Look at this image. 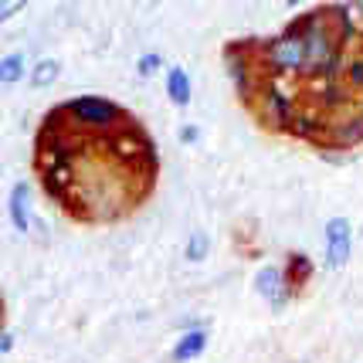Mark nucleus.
I'll return each instance as SVG.
<instances>
[{"label":"nucleus","instance_id":"2eb2a0df","mask_svg":"<svg viewBox=\"0 0 363 363\" xmlns=\"http://www.w3.org/2000/svg\"><path fill=\"white\" fill-rule=\"evenodd\" d=\"M207 255H211V235L207 231H194L187 238V245H184V262L187 265H201V262H207Z\"/></svg>","mask_w":363,"mask_h":363},{"label":"nucleus","instance_id":"f257e3e1","mask_svg":"<svg viewBox=\"0 0 363 363\" xmlns=\"http://www.w3.org/2000/svg\"><path fill=\"white\" fill-rule=\"evenodd\" d=\"M262 41L258 38H245V41H231V45L224 48V68H228V79L235 85L238 99L255 109V99H258V89L265 85V72H262V65H258V48Z\"/></svg>","mask_w":363,"mask_h":363},{"label":"nucleus","instance_id":"f8f14e48","mask_svg":"<svg viewBox=\"0 0 363 363\" xmlns=\"http://www.w3.org/2000/svg\"><path fill=\"white\" fill-rule=\"evenodd\" d=\"M313 85H316V95H319V102H316L319 112H343L350 106V89L340 79L313 82Z\"/></svg>","mask_w":363,"mask_h":363},{"label":"nucleus","instance_id":"a211bd4d","mask_svg":"<svg viewBox=\"0 0 363 363\" xmlns=\"http://www.w3.org/2000/svg\"><path fill=\"white\" fill-rule=\"evenodd\" d=\"M160 72H167L163 51H143L140 58H136V75H140V79H157Z\"/></svg>","mask_w":363,"mask_h":363},{"label":"nucleus","instance_id":"4be33fe9","mask_svg":"<svg viewBox=\"0 0 363 363\" xmlns=\"http://www.w3.org/2000/svg\"><path fill=\"white\" fill-rule=\"evenodd\" d=\"M11 350H14V333L0 330V357H4V353H11Z\"/></svg>","mask_w":363,"mask_h":363},{"label":"nucleus","instance_id":"7ed1b4c3","mask_svg":"<svg viewBox=\"0 0 363 363\" xmlns=\"http://www.w3.org/2000/svg\"><path fill=\"white\" fill-rule=\"evenodd\" d=\"M255 109H258L262 126L275 129V133H289V123L299 112V102H296V95L289 92L282 82L265 79V85L258 89V99H255Z\"/></svg>","mask_w":363,"mask_h":363},{"label":"nucleus","instance_id":"b1692460","mask_svg":"<svg viewBox=\"0 0 363 363\" xmlns=\"http://www.w3.org/2000/svg\"><path fill=\"white\" fill-rule=\"evenodd\" d=\"M0 330H4V296H0Z\"/></svg>","mask_w":363,"mask_h":363},{"label":"nucleus","instance_id":"a878e982","mask_svg":"<svg viewBox=\"0 0 363 363\" xmlns=\"http://www.w3.org/2000/svg\"><path fill=\"white\" fill-rule=\"evenodd\" d=\"M360 238H363V224H360Z\"/></svg>","mask_w":363,"mask_h":363},{"label":"nucleus","instance_id":"423d86ee","mask_svg":"<svg viewBox=\"0 0 363 363\" xmlns=\"http://www.w3.org/2000/svg\"><path fill=\"white\" fill-rule=\"evenodd\" d=\"M326 143L336 146V150H347V153H353L357 146H363V116L360 112H340V116H333Z\"/></svg>","mask_w":363,"mask_h":363},{"label":"nucleus","instance_id":"6ab92c4d","mask_svg":"<svg viewBox=\"0 0 363 363\" xmlns=\"http://www.w3.org/2000/svg\"><path fill=\"white\" fill-rule=\"evenodd\" d=\"M316 153H319V160H323V163H330V167H347L350 157H353V153H347V150H336V146H330V143H319Z\"/></svg>","mask_w":363,"mask_h":363},{"label":"nucleus","instance_id":"aec40b11","mask_svg":"<svg viewBox=\"0 0 363 363\" xmlns=\"http://www.w3.org/2000/svg\"><path fill=\"white\" fill-rule=\"evenodd\" d=\"M201 140H204V133H201L197 123H184V126L177 129V143H180V146H197Z\"/></svg>","mask_w":363,"mask_h":363},{"label":"nucleus","instance_id":"9b49d317","mask_svg":"<svg viewBox=\"0 0 363 363\" xmlns=\"http://www.w3.org/2000/svg\"><path fill=\"white\" fill-rule=\"evenodd\" d=\"M7 214H11V224H14L17 235L31 231V187L28 184H14L11 201H7Z\"/></svg>","mask_w":363,"mask_h":363},{"label":"nucleus","instance_id":"0eeeda50","mask_svg":"<svg viewBox=\"0 0 363 363\" xmlns=\"http://www.w3.org/2000/svg\"><path fill=\"white\" fill-rule=\"evenodd\" d=\"M326 133H330V116L319 112L316 106H299L285 136H299V140H309L319 146V143H326Z\"/></svg>","mask_w":363,"mask_h":363},{"label":"nucleus","instance_id":"dca6fc26","mask_svg":"<svg viewBox=\"0 0 363 363\" xmlns=\"http://www.w3.org/2000/svg\"><path fill=\"white\" fill-rule=\"evenodd\" d=\"M340 82L350 89V95H353V92L363 95V51H357L353 58H347V62H343V75H340Z\"/></svg>","mask_w":363,"mask_h":363},{"label":"nucleus","instance_id":"4468645a","mask_svg":"<svg viewBox=\"0 0 363 363\" xmlns=\"http://www.w3.org/2000/svg\"><path fill=\"white\" fill-rule=\"evenodd\" d=\"M24 72H28L24 51H11V55L0 58V85H14V82H21L24 79Z\"/></svg>","mask_w":363,"mask_h":363},{"label":"nucleus","instance_id":"393cba45","mask_svg":"<svg viewBox=\"0 0 363 363\" xmlns=\"http://www.w3.org/2000/svg\"><path fill=\"white\" fill-rule=\"evenodd\" d=\"M292 363H309V360H292Z\"/></svg>","mask_w":363,"mask_h":363},{"label":"nucleus","instance_id":"20e7f679","mask_svg":"<svg viewBox=\"0 0 363 363\" xmlns=\"http://www.w3.org/2000/svg\"><path fill=\"white\" fill-rule=\"evenodd\" d=\"M353 258V224L350 218L336 214L323 224V269L340 272L350 265Z\"/></svg>","mask_w":363,"mask_h":363},{"label":"nucleus","instance_id":"1a4fd4ad","mask_svg":"<svg viewBox=\"0 0 363 363\" xmlns=\"http://www.w3.org/2000/svg\"><path fill=\"white\" fill-rule=\"evenodd\" d=\"M282 269V279H285V285L299 296L302 289L309 285V279L316 275V265H313V258L306 252H289L285 255V265H279Z\"/></svg>","mask_w":363,"mask_h":363},{"label":"nucleus","instance_id":"39448f33","mask_svg":"<svg viewBox=\"0 0 363 363\" xmlns=\"http://www.w3.org/2000/svg\"><path fill=\"white\" fill-rule=\"evenodd\" d=\"M252 289H255V296H262V299L269 302L272 313H282L285 306L296 299V292L285 285L282 269H279V265H262V269L255 272Z\"/></svg>","mask_w":363,"mask_h":363},{"label":"nucleus","instance_id":"f3484780","mask_svg":"<svg viewBox=\"0 0 363 363\" xmlns=\"http://www.w3.org/2000/svg\"><path fill=\"white\" fill-rule=\"evenodd\" d=\"M316 21H319V7H313V11H306V14H299V17H292L289 24H285V31H282V38H292V41H302L306 34L316 28Z\"/></svg>","mask_w":363,"mask_h":363},{"label":"nucleus","instance_id":"412c9836","mask_svg":"<svg viewBox=\"0 0 363 363\" xmlns=\"http://www.w3.org/2000/svg\"><path fill=\"white\" fill-rule=\"evenodd\" d=\"M24 7H28L24 0H0V24H4V21H11V17H17Z\"/></svg>","mask_w":363,"mask_h":363},{"label":"nucleus","instance_id":"6e6552de","mask_svg":"<svg viewBox=\"0 0 363 363\" xmlns=\"http://www.w3.org/2000/svg\"><path fill=\"white\" fill-rule=\"evenodd\" d=\"M163 75H167V79H163V89H167L170 106H174V109H187L190 102H194V79H190V72L184 65H167Z\"/></svg>","mask_w":363,"mask_h":363},{"label":"nucleus","instance_id":"f03ea898","mask_svg":"<svg viewBox=\"0 0 363 363\" xmlns=\"http://www.w3.org/2000/svg\"><path fill=\"white\" fill-rule=\"evenodd\" d=\"M58 109L65 112V119L72 123V129H102L112 133L116 126H126L129 112L112 102L106 95H75V99H65Z\"/></svg>","mask_w":363,"mask_h":363},{"label":"nucleus","instance_id":"bb28decb","mask_svg":"<svg viewBox=\"0 0 363 363\" xmlns=\"http://www.w3.org/2000/svg\"><path fill=\"white\" fill-rule=\"evenodd\" d=\"M360 116H363V102H360Z\"/></svg>","mask_w":363,"mask_h":363},{"label":"nucleus","instance_id":"5701e85b","mask_svg":"<svg viewBox=\"0 0 363 363\" xmlns=\"http://www.w3.org/2000/svg\"><path fill=\"white\" fill-rule=\"evenodd\" d=\"M350 14H353V21H357V28L363 31V0L360 4H350Z\"/></svg>","mask_w":363,"mask_h":363},{"label":"nucleus","instance_id":"9d476101","mask_svg":"<svg viewBox=\"0 0 363 363\" xmlns=\"http://www.w3.org/2000/svg\"><path fill=\"white\" fill-rule=\"evenodd\" d=\"M207 343H211V330H187L180 333V340L170 350V363H194L197 357H204Z\"/></svg>","mask_w":363,"mask_h":363},{"label":"nucleus","instance_id":"ddd939ff","mask_svg":"<svg viewBox=\"0 0 363 363\" xmlns=\"http://www.w3.org/2000/svg\"><path fill=\"white\" fill-rule=\"evenodd\" d=\"M58 79H62V62H58V58H41V62L31 68V75H28L31 89H51Z\"/></svg>","mask_w":363,"mask_h":363}]
</instances>
